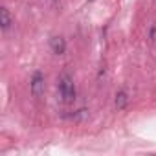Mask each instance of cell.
Instances as JSON below:
<instances>
[{
    "label": "cell",
    "instance_id": "obj_5",
    "mask_svg": "<svg viewBox=\"0 0 156 156\" xmlns=\"http://www.w3.org/2000/svg\"><path fill=\"white\" fill-rule=\"evenodd\" d=\"M125 105H127V94L125 92H119L116 96V107L118 108H125Z\"/></svg>",
    "mask_w": 156,
    "mask_h": 156
},
{
    "label": "cell",
    "instance_id": "obj_1",
    "mask_svg": "<svg viewBox=\"0 0 156 156\" xmlns=\"http://www.w3.org/2000/svg\"><path fill=\"white\" fill-rule=\"evenodd\" d=\"M59 94H61V99L62 103L70 105L75 101V85H73V79L70 73H62L59 77Z\"/></svg>",
    "mask_w": 156,
    "mask_h": 156
},
{
    "label": "cell",
    "instance_id": "obj_3",
    "mask_svg": "<svg viewBox=\"0 0 156 156\" xmlns=\"http://www.w3.org/2000/svg\"><path fill=\"white\" fill-rule=\"evenodd\" d=\"M50 48H51L53 53L61 55V53H64V50H66V42H64L62 37H51V39H50Z\"/></svg>",
    "mask_w": 156,
    "mask_h": 156
},
{
    "label": "cell",
    "instance_id": "obj_2",
    "mask_svg": "<svg viewBox=\"0 0 156 156\" xmlns=\"http://www.w3.org/2000/svg\"><path fill=\"white\" fill-rule=\"evenodd\" d=\"M30 88H31V94H33L35 98H41V96L44 94V75H42L41 72H35V73H33Z\"/></svg>",
    "mask_w": 156,
    "mask_h": 156
},
{
    "label": "cell",
    "instance_id": "obj_4",
    "mask_svg": "<svg viewBox=\"0 0 156 156\" xmlns=\"http://www.w3.org/2000/svg\"><path fill=\"white\" fill-rule=\"evenodd\" d=\"M0 15H2V31H8V30H9V26H11V17H9V11H8L6 8H2Z\"/></svg>",
    "mask_w": 156,
    "mask_h": 156
}]
</instances>
